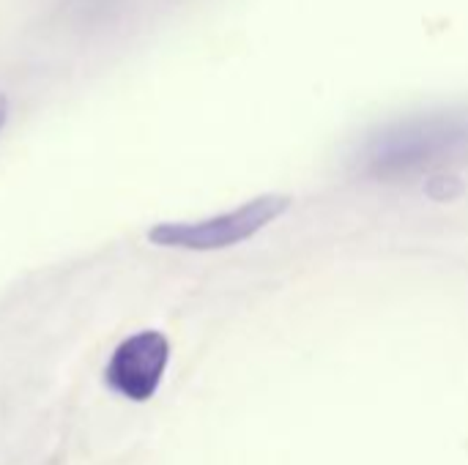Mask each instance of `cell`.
<instances>
[{
  "label": "cell",
  "instance_id": "1",
  "mask_svg": "<svg viewBox=\"0 0 468 465\" xmlns=\"http://www.w3.org/2000/svg\"><path fill=\"white\" fill-rule=\"evenodd\" d=\"M291 206L285 195H261L233 211L197 219V222H159L148 230V241L167 249H189V252H214L225 247H236L263 230L269 222L282 217Z\"/></svg>",
  "mask_w": 468,
  "mask_h": 465
},
{
  "label": "cell",
  "instance_id": "3",
  "mask_svg": "<svg viewBox=\"0 0 468 465\" xmlns=\"http://www.w3.org/2000/svg\"><path fill=\"white\" fill-rule=\"evenodd\" d=\"M463 129L455 123H417L384 137L370 153V167L376 175L395 178L409 175L461 145Z\"/></svg>",
  "mask_w": 468,
  "mask_h": 465
},
{
  "label": "cell",
  "instance_id": "2",
  "mask_svg": "<svg viewBox=\"0 0 468 465\" xmlns=\"http://www.w3.org/2000/svg\"><path fill=\"white\" fill-rule=\"evenodd\" d=\"M167 362L170 343L162 332L132 334L112 351L104 370V384L132 403H148L162 384Z\"/></svg>",
  "mask_w": 468,
  "mask_h": 465
},
{
  "label": "cell",
  "instance_id": "4",
  "mask_svg": "<svg viewBox=\"0 0 468 465\" xmlns=\"http://www.w3.org/2000/svg\"><path fill=\"white\" fill-rule=\"evenodd\" d=\"M5 118H8V101H5V96L0 93V129H3V123H5Z\"/></svg>",
  "mask_w": 468,
  "mask_h": 465
}]
</instances>
